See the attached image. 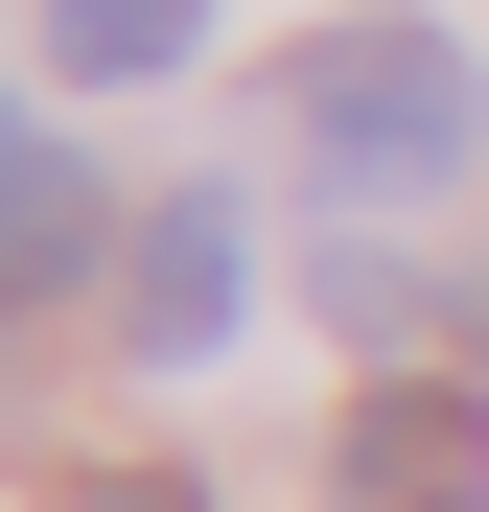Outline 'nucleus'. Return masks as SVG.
<instances>
[{
	"instance_id": "1",
	"label": "nucleus",
	"mask_w": 489,
	"mask_h": 512,
	"mask_svg": "<svg viewBox=\"0 0 489 512\" xmlns=\"http://www.w3.org/2000/svg\"><path fill=\"white\" fill-rule=\"evenodd\" d=\"M280 140H303V187L420 210V187L489 163V47L466 24H303L280 47Z\"/></svg>"
},
{
	"instance_id": "2",
	"label": "nucleus",
	"mask_w": 489,
	"mask_h": 512,
	"mask_svg": "<svg viewBox=\"0 0 489 512\" xmlns=\"http://www.w3.org/2000/svg\"><path fill=\"white\" fill-rule=\"evenodd\" d=\"M326 489L350 512H489V396L466 373H373L350 443H326Z\"/></svg>"
},
{
	"instance_id": "3",
	"label": "nucleus",
	"mask_w": 489,
	"mask_h": 512,
	"mask_svg": "<svg viewBox=\"0 0 489 512\" xmlns=\"http://www.w3.org/2000/svg\"><path fill=\"white\" fill-rule=\"evenodd\" d=\"M233 303H257V233H233V187H187V210H140V280H117V350H233Z\"/></svg>"
},
{
	"instance_id": "4",
	"label": "nucleus",
	"mask_w": 489,
	"mask_h": 512,
	"mask_svg": "<svg viewBox=\"0 0 489 512\" xmlns=\"http://www.w3.org/2000/svg\"><path fill=\"white\" fill-rule=\"evenodd\" d=\"M94 256H140V233L94 210V163H70V140H47V187H24V210H0V303H70V280H94Z\"/></svg>"
},
{
	"instance_id": "5",
	"label": "nucleus",
	"mask_w": 489,
	"mask_h": 512,
	"mask_svg": "<svg viewBox=\"0 0 489 512\" xmlns=\"http://www.w3.org/2000/svg\"><path fill=\"white\" fill-rule=\"evenodd\" d=\"M47 70L70 94H140V70H187V0H47Z\"/></svg>"
},
{
	"instance_id": "6",
	"label": "nucleus",
	"mask_w": 489,
	"mask_h": 512,
	"mask_svg": "<svg viewBox=\"0 0 489 512\" xmlns=\"http://www.w3.org/2000/svg\"><path fill=\"white\" fill-rule=\"evenodd\" d=\"M70 512H210L187 466H94V489H70Z\"/></svg>"
},
{
	"instance_id": "7",
	"label": "nucleus",
	"mask_w": 489,
	"mask_h": 512,
	"mask_svg": "<svg viewBox=\"0 0 489 512\" xmlns=\"http://www.w3.org/2000/svg\"><path fill=\"white\" fill-rule=\"evenodd\" d=\"M24 187H47V140H24V94H0V210H24Z\"/></svg>"
}]
</instances>
